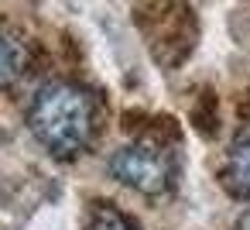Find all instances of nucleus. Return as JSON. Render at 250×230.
<instances>
[{
  "label": "nucleus",
  "instance_id": "5",
  "mask_svg": "<svg viewBox=\"0 0 250 230\" xmlns=\"http://www.w3.org/2000/svg\"><path fill=\"white\" fill-rule=\"evenodd\" d=\"M86 230H137V223H130L113 206H96L89 213V220H86Z\"/></svg>",
  "mask_w": 250,
  "mask_h": 230
},
{
  "label": "nucleus",
  "instance_id": "2",
  "mask_svg": "<svg viewBox=\"0 0 250 230\" xmlns=\"http://www.w3.org/2000/svg\"><path fill=\"white\" fill-rule=\"evenodd\" d=\"M110 175L141 196H161L171 185V158L154 144H124L110 158Z\"/></svg>",
  "mask_w": 250,
  "mask_h": 230
},
{
  "label": "nucleus",
  "instance_id": "3",
  "mask_svg": "<svg viewBox=\"0 0 250 230\" xmlns=\"http://www.w3.org/2000/svg\"><path fill=\"white\" fill-rule=\"evenodd\" d=\"M28 66V45L11 35V31H0V86L14 83Z\"/></svg>",
  "mask_w": 250,
  "mask_h": 230
},
{
  "label": "nucleus",
  "instance_id": "1",
  "mask_svg": "<svg viewBox=\"0 0 250 230\" xmlns=\"http://www.w3.org/2000/svg\"><path fill=\"white\" fill-rule=\"evenodd\" d=\"M31 134L55 158H72L89 144L93 134V100L72 83H48L38 90L28 110Z\"/></svg>",
  "mask_w": 250,
  "mask_h": 230
},
{
  "label": "nucleus",
  "instance_id": "6",
  "mask_svg": "<svg viewBox=\"0 0 250 230\" xmlns=\"http://www.w3.org/2000/svg\"><path fill=\"white\" fill-rule=\"evenodd\" d=\"M240 230H250V209H247V216H243V223H240Z\"/></svg>",
  "mask_w": 250,
  "mask_h": 230
},
{
  "label": "nucleus",
  "instance_id": "4",
  "mask_svg": "<svg viewBox=\"0 0 250 230\" xmlns=\"http://www.w3.org/2000/svg\"><path fill=\"white\" fill-rule=\"evenodd\" d=\"M226 175L233 182L236 192L250 196V127H243L229 148V161H226Z\"/></svg>",
  "mask_w": 250,
  "mask_h": 230
}]
</instances>
